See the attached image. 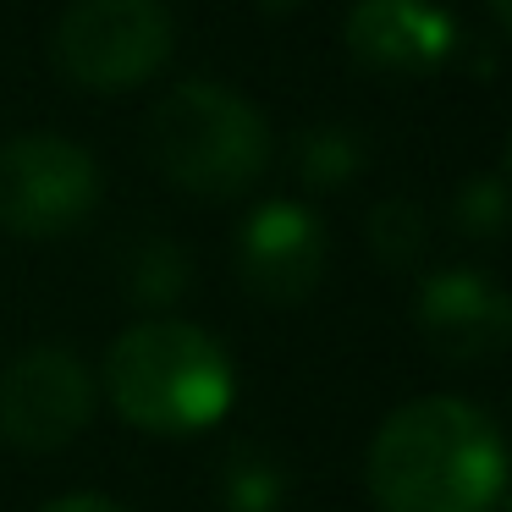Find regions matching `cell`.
Here are the masks:
<instances>
[{"label":"cell","mask_w":512,"mask_h":512,"mask_svg":"<svg viewBox=\"0 0 512 512\" xmlns=\"http://www.w3.org/2000/svg\"><path fill=\"white\" fill-rule=\"evenodd\" d=\"M424 243H430V232H424V210L413 199H386L369 210V248L386 270H413L424 259Z\"/></svg>","instance_id":"10"},{"label":"cell","mask_w":512,"mask_h":512,"mask_svg":"<svg viewBox=\"0 0 512 512\" xmlns=\"http://www.w3.org/2000/svg\"><path fill=\"white\" fill-rule=\"evenodd\" d=\"M485 6H490V17H496V23L512 34V0H485Z\"/></svg>","instance_id":"16"},{"label":"cell","mask_w":512,"mask_h":512,"mask_svg":"<svg viewBox=\"0 0 512 512\" xmlns=\"http://www.w3.org/2000/svg\"><path fill=\"white\" fill-rule=\"evenodd\" d=\"M94 375L72 347H28L0 369V441L56 452L89 424Z\"/></svg>","instance_id":"6"},{"label":"cell","mask_w":512,"mask_h":512,"mask_svg":"<svg viewBox=\"0 0 512 512\" xmlns=\"http://www.w3.org/2000/svg\"><path fill=\"white\" fill-rule=\"evenodd\" d=\"M347 56L380 78H424L457 50V17L430 0H353Z\"/></svg>","instance_id":"9"},{"label":"cell","mask_w":512,"mask_h":512,"mask_svg":"<svg viewBox=\"0 0 512 512\" xmlns=\"http://www.w3.org/2000/svg\"><path fill=\"white\" fill-rule=\"evenodd\" d=\"M364 485L380 512H490L507 485V446L468 397H419L375 430Z\"/></svg>","instance_id":"1"},{"label":"cell","mask_w":512,"mask_h":512,"mask_svg":"<svg viewBox=\"0 0 512 512\" xmlns=\"http://www.w3.org/2000/svg\"><path fill=\"white\" fill-rule=\"evenodd\" d=\"M507 188H512V144H507Z\"/></svg>","instance_id":"18"},{"label":"cell","mask_w":512,"mask_h":512,"mask_svg":"<svg viewBox=\"0 0 512 512\" xmlns=\"http://www.w3.org/2000/svg\"><path fill=\"white\" fill-rule=\"evenodd\" d=\"M419 331L446 364H490L512 347V292L485 270H435L419 287Z\"/></svg>","instance_id":"8"},{"label":"cell","mask_w":512,"mask_h":512,"mask_svg":"<svg viewBox=\"0 0 512 512\" xmlns=\"http://www.w3.org/2000/svg\"><path fill=\"white\" fill-rule=\"evenodd\" d=\"M281 496H287V474L270 457L237 452L226 463V507L232 512H276Z\"/></svg>","instance_id":"13"},{"label":"cell","mask_w":512,"mask_h":512,"mask_svg":"<svg viewBox=\"0 0 512 512\" xmlns=\"http://www.w3.org/2000/svg\"><path fill=\"white\" fill-rule=\"evenodd\" d=\"M39 512H127V507H116V501H105V496H61Z\"/></svg>","instance_id":"15"},{"label":"cell","mask_w":512,"mask_h":512,"mask_svg":"<svg viewBox=\"0 0 512 512\" xmlns=\"http://www.w3.org/2000/svg\"><path fill=\"white\" fill-rule=\"evenodd\" d=\"M265 12H292V6H303V0H259Z\"/></svg>","instance_id":"17"},{"label":"cell","mask_w":512,"mask_h":512,"mask_svg":"<svg viewBox=\"0 0 512 512\" xmlns=\"http://www.w3.org/2000/svg\"><path fill=\"white\" fill-rule=\"evenodd\" d=\"M358 166H364V149L347 127H309L298 138V177L309 188H342L358 177Z\"/></svg>","instance_id":"11"},{"label":"cell","mask_w":512,"mask_h":512,"mask_svg":"<svg viewBox=\"0 0 512 512\" xmlns=\"http://www.w3.org/2000/svg\"><path fill=\"white\" fill-rule=\"evenodd\" d=\"M144 144L155 171L193 199H237L270 166V127L237 89L177 83L149 111Z\"/></svg>","instance_id":"3"},{"label":"cell","mask_w":512,"mask_h":512,"mask_svg":"<svg viewBox=\"0 0 512 512\" xmlns=\"http://www.w3.org/2000/svg\"><path fill=\"white\" fill-rule=\"evenodd\" d=\"M100 204V166L83 144L23 133L0 144V226L17 237H61Z\"/></svg>","instance_id":"5"},{"label":"cell","mask_w":512,"mask_h":512,"mask_svg":"<svg viewBox=\"0 0 512 512\" xmlns=\"http://www.w3.org/2000/svg\"><path fill=\"white\" fill-rule=\"evenodd\" d=\"M171 56L166 0H72L56 23V67L89 94H127Z\"/></svg>","instance_id":"4"},{"label":"cell","mask_w":512,"mask_h":512,"mask_svg":"<svg viewBox=\"0 0 512 512\" xmlns=\"http://www.w3.org/2000/svg\"><path fill=\"white\" fill-rule=\"evenodd\" d=\"M452 221L463 226L468 237H501L512 226V188L496 177H474L457 188L452 199Z\"/></svg>","instance_id":"14"},{"label":"cell","mask_w":512,"mask_h":512,"mask_svg":"<svg viewBox=\"0 0 512 512\" xmlns=\"http://www.w3.org/2000/svg\"><path fill=\"white\" fill-rule=\"evenodd\" d=\"M105 391L127 424L149 435H193L232 408V358L188 320H144L105 353Z\"/></svg>","instance_id":"2"},{"label":"cell","mask_w":512,"mask_h":512,"mask_svg":"<svg viewBox=\"0 0 512 512\" xmlns=\"http://www.w3.org/2000/svg\"><path fill=\"white\" fill-rule=\"evenodd\" d=\"M188 259H182L177 243H166V237H144V243L133 248V265H127V287H133V298H149V303H171L182 287H188Z\"/></svg>","instance_id":"12"},{"label":"cell","mask_w":512,"mask_h":512,"mask_svg":"<svg viewBox=\"0 0 512 512\" xmlns=\"http://www.w3.org/2000/svg\"><path fill=\"white\" fill-rule=\"evenodd\" d=\"M325 276V226L292 199H270L237 232V281L259 303H303Z\"/></svg>","instance_id":"7"}]
</instances>
